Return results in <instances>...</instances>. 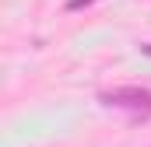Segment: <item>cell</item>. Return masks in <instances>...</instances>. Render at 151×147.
Returning a JSON list of instances; mask_svg holds the SVG:
<instances>
[{
    "instance_id": "cell-1",
    "label": "cell",
    "mask_w": 151,
    "mask_h": 147,
    "mask_svg": "<svg viewBox=\"0 0 151 147\" xmlns=\"http://www.w3.org/2000/svg\"><path fill=\"white\" fill-rule=\"evenodd\" d=\"M102 102L113 105V109H127L134 116H144V119L151 116V91L148 88H113V91L102 95Z\"/></svg>"
},
{
    "instance_id": "cell-2",
    "label": "cell",
    "mask_w": 151,
    "mask_h": 147,
    "mask_svg": "<svg viewBox=\"0 0 151 147\" xmlns=\"http://www.w3.org/2000/svg\"><path fill=\"white\" fill-rule=\"evenodd\" d=\"M84 4H91V0H70L67 7H70V11H77V7H84Z\"/></svg>"
},
{
    "instance_id": "cell-3",
    "label": "cell",
    "mask_w": 151,
    "mask_h": 147,
    "mask_svg": "<svg viewBox=\"0 0 151 147\" xmlns=\"http://www.w3.org/2000/svg\"><path fill=\"white\" fill-rule=\"evenodd\" d=\"M144 53H151V46H144Z\"/></svg>"
}]
</instances>
